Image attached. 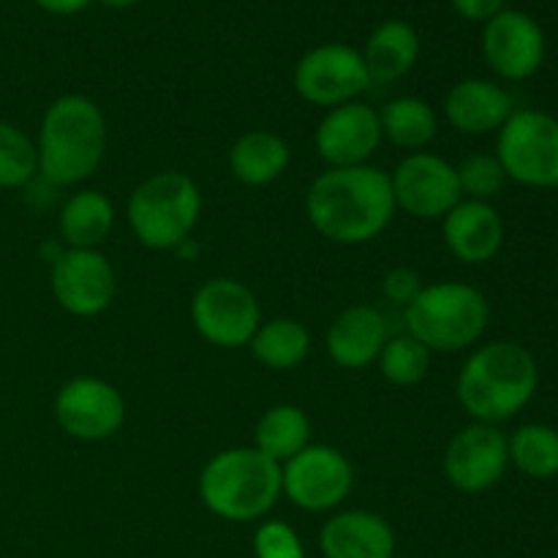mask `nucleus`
Returning <instances> with one entry per match:
<instances>
[{"label": "nucleus", "instance_id": "f257e3e1", "mask_svg": "<svg viewBox=\"0 0 558 558\" xmlns=\"http://www.w3.org/2000/svg\"><path fill=\"white\" fill-rule=\"evenodd\" d=\"M390 172L379 167L325 169L305 194L311 227L336 245H363L379 238L396 218Z\"/></svg>", "mask_w": 558, "mask_h": 558}, {"label": "nucleus", "instance_id": "f03ea898", "mask_svg": "<svg viewBox=\"0 0 558 558\" xmlns=\"http://www.w3.org/2000/svg\"><path fill=\"white\" fill-rule=\"evenodd\" d=\"M38 178L54 189L93 178L107 153V118L93 98L69 93L54 98L38 125Z\"/></svg>", "mask_w": 558, "mask_h": 558}, {"label": "nucleus", "instance_id": "7ed1b4c3", "mask_svg": "<svg viewBox=\"0 0 558 558\" xmlns=\"http://www.w3.org/2000/svg\"><path fill=\"white\" fill-rule=\"evenodd\" d=\"M539 385L534 354L515 341L474 349L458 374V403L474 423L496 425L529 407Z\"/></svg>", "mask_w": 558, "mask_h": 558}, {"label": "nucleus", "instance_id": "20e7f679", "mask_svg": "<svg viewBox=\"0 0 558 558\" xmlns=\"http://www.w3.org/2000/svg\"><path fill=\"white\" fill-rule=\"evenodd\" d=\"M199 499L221 521H262L281 499V463L256 447L221 450L202 469Z\"/></svg>", "mask_w": 558, "mask_h": 558}, {"label": "nucleus", "instance_id": "39448f33", "mask_svg": "<svg viewBox=\"0 0 558 558\" xmlns=\"http://www.w3.org/2000/svg\"><path fill=\"white\" fill-rule=\"evenodd\" d=\"M407 332L430 354H452L472 349L490 322L488 298L463 281H439L420 289L403 308Z\"/></svg>", "mask_w": 558, "mask_h": 558}, {"label": "nucleus", "instance_id": "423d86ee", "mask_svg": "<svg viewBox=\"0 0 558 558\" xmlns=\"http://www.w3.org/2000/svg\"><path fill=\"white\" fill-rule=\"evenodd\" d=\"M125 216L140 245L150 251H174L183 240L194 238L202 216V191L178 169L156 172L131 191Z\"/></svg>", "mask_w": 558, "mask_h": 558}, {"label": "nucleus", "instance_id": "0eeeda50", "mask_svg": "<svg viewBox=\"0 0 558 558\" xmlns=\"http://www.w3.org/2000/svg\"><path fill=\"white\" fill-rule=\"evenodd\" d=\"M496 158L507 180L529 189L558 185V120L539 109H518L499 129Z\"/></svg>", "mask_w": 558, "mask_h": 558}, {"label": "nucleus", "instance_id": "6e6552de", "mask_svg": "<svg viewBox=\"0 0 558 558\" xmlns=\"http://www.w3.org/2000/svg\"><path fill=\"white\" fill-rule=\"evenodd\" d=\"M191 322L218 349L248 347L262 325V305L254 289L234 278H213L191 300Z\"/></svg>", "mask_w": 558, "mask_h": 558}, {"label": "nucleus", "instance_id": "1a4fd4ad", "mask_svg": "<svg viewBox=\"0 0 558 558\" xmlns=\"http://www.w3.org/2000/svg\"><path fill=\"white\" fill-rule=\"evenodd\" d=\"M354 488V466L338 447L308 445L281 463V496L305 512H330Z\"/></svg>", "mask_w": 558, "mask_h": 558}, {"label": "nucleus", "instance_id": "9d476101", "mask_svg": "<svg viewBox=\"0 0 558 558\" xmlns=\"http://www.w3.org/2000/svg\"><path fill=\"white\" fill-rule=\"evenodd\" d=\"M294 90L314 107H341L360 101L371 82L363 52L349 44H322L308 49L294 65Z\"/></svg>", "mask_w": 558, "mask_h": 558}, {"label": "nucleus", "instance_id": "9b49d317", "mask_svg": "<svg viewBox=\"0 0 558 558\" xmlns=\"http://www.w3.org/2000/svg\"><path fill=\"white\" fill-rule=\"evenodd\" d=\"M390 185L396 207L420 221H441L463 199L456 167L428 150L401 158L390 172Z\"/></svg>", "mask_w": 558, "mask_h": 558}, {"label": "nucleus", "instance_id": "f8f14e48", "mask_svg": "<svg viewBox=\"0 0 558 558\" xmlns=\"http://www.w3.org/2000/svg\"><path fill=\"white\" fill-rule=\"evenodd\" d=\"M54 420L76 441H107L123 428L125 398L98 376H76L54 396Z\"/></svg>", "mask_w": 558, "mask_h": 558}, {"label": "nucleus", "instance_id": "ddd939ff", "mask_svg": "<svg viewBox=\"0 0 558 558\" xmlns=\"http://www.w3.org/2000/svg\"><path fill=\"white\" fill-rule=\"evenodd\" d=\"M49 289L65 314L93 319L112 305L118 276L101 251L65 248L49 267Z\"/></svg>", "mask_w": 558, "mask_h": 558}, {"label": "nucleus", "instance_id": "4468645a", "mask_svg": "<svg viewBox=\"0 0 558 558\" xmlns=\"http://www.w3.org/2000/svg\"><path fill=\"white\" fill-rule=\"evenodd\" d=\"M510 445L496 425L472 423L458 430L447 445L441 469L452 488L461 494H485L507 472Z\"/></svg>", "mask_w": 558, "mask_h": 558}, {"label": "nucleus", "instance_id": "2eb2a0df", "mask_svg": "<svg viewBox=\"0 0 558 558\" xmlns=\"http://www.w3.org/2000/svg\"><path fill=\"white\" fill-rule=\"evenodd\" d=\"M379 112L363 101H349L327 109L314 131L316 156L327 169L363 167L376 156L381 145Z\"/></svg>", "mask_w": 558, "mask_h": 558}, {"label": "nucleus", "instance_id": "dca6fc26", "mask_svg": "<svg viewBox=\"0 0 558 558\" xmlns=\"http://www.w3.org/2000/svg\"><path fill=\"white\" fill-rule=\"evenodd\" d=\"M483 54L496 76L523 82L539 71L545 60V33L534 16L505 9L485 22Z\"/></svg>", "mask_w": 558, "mask_h": 558}, {"label": "nucleus", "instance_id": "f3484780", "mask_svg": "<svg viewBox=\"0 0 558 558\" xmlns=\"http://www.w3.org/2000/svg\"><path fill=\"white\" fill-rule=\"evenodd\" d=\"M441 238L463 265H488L505 245V221L490 202L461 199L441 218Z\"/></svg>", "mask_w": 558, "mask_h": 558}, {"label": "nucleus", "instance_id": "a211bd4d", "mask_svg": "<svg viewBox=\"0 0 558 558\" xmlns=\"http://www.w3.org/2000/svg\"><path fill=\"white\" fill-rule=\"evenodd\" d=\"M387 319L374 305H349L327 327L325 347L332 363L347 371H363L376 363L385 349Z\"/></svg>", "mask_w": 558, "mask_h": 558}, {"label": "nucleus", "instance_id": "6ab92c4d", "mask_svg": "<svg viewBox=\"0 0 558 558\" xmlns=\"http://www.w3.org/2000/svg\"><path fill=\"white\" fill-rule=\"evenodd\" d=\"M325 558H392L398 539L387 518L371 510H343L319 532Z\"/></svg>", "mask_w": 558, "mask_h": 558}, {"label": "nucleus", "instance_id": "aec40b11", "mask_svg": "<svg viewBox=\"0 0 558 558\" xmlns=\"http://www.w3.org/2000/svg\"><path fill=\"white\" fill-rule=\"evenodd\" d=\"M515 112L512 96L501 85L480 76L456 82L445 96V118L456 131L469 136L494 134Z\"/></svg>", "mask_w": 558, "mask_h": 558}, {"label": "nucleus", "instance_id": "412c9836", "mask_svg": "<svg viewBox=\"0 0 558 558\" xmlns=\"http://www.w3.org/2000/svg\"><path fill=\"white\" fill-rule=\"evenodd\" d=\"M227 161L234 180L251 185V189H262V185L276 183L287 172L292 150H289L287 140L278 136L276 131L254 129L234 140Z\"/></svg>", "mask_w": 558, "mask_h": 558}, {"label": "nucleus", "instance_id": "4be33fe9", "mask_svg": "<svg viewBox=\"0 0 558 558\" xmlns=\"http://www.w3.org/2000/svg\"><path fill=\"white\" fill-rule=\"evenodd\" d=\"M420 58V38L409 22L387 20L368 36L363 49L365 69H368L371 82L390 85V82L403 80L414 69Z\"/></svg>", "mask_w": 558, "mask_h": 558}, {"label": "nucleus", "instance_id": "5701e85b", "mask_svg": "<svg viewBox=\"0 0 558 558\" xmlns=\"http://www.w3.org/2000/svg\"><path fill=\"white\" fill-rule=\"evenodd\" d=\"M114 227V205L96 189H82L63 202L58 216V232L65 248H90L107 243Z\"/></svg>", "mask_w": 558, "mask_h": 558}, {"label": "nucleus", "instance_id": "b1692460", "mask_svg": "<svg viewBox=\"0 0 558 558\" xmlns=\"http://www.w3.org/2000/svg\"><path fill=\"white\" fill-rule=\"evenodd\" d=\"M248 352L262 368L292 371L311 354V332L303 322L289 319V316L267 319L251 338Z\"/></svg>", "mask_w": 558, "mask_h": 558}, {"label": "nucleus", "instance_id": "393cba45", "mask_svg": "<svg viewBox=\"0 0 558 558\" xmlns=\"http://www.w3.org/2000/svg\"><path fill=\"white\" fill-rule=\"evenodd\" d=\"M376 112H379L381 136L401 150H425L439 131V118H436L434 107L417 96L392 98Z\"/></svg>", "mask_w": 558, "mask_h": 558}, {"label": "nucleus", "instance_id": "a878e982", "mask_svg": "<svg viewBox=\"0 0 558 558\" xmlns=\"http://www.w3.org/2000/svg\"><path fill=\"white\" fill-rule=\"evenodd\" d=\"M311 445V420L294 403H276L254 428V447L276 463H287Z\"/></svg>", "mask_w": 558, "mask_h": 558}, {"label": "nucleus", "instance_id": "bb28decb", "mask_svg": "<svg viewBox=\"0 0 558 558\" xmlns=\"http://www.w3.org/2000/svg\"><path fill=\"white\" fill-rule=\"evenodd\" d=\"M510 463L532 480L558 477V430L543 423H529L507 439Z\"/></svg>", "mask_w": 558, "mask_h": 558}, {"label": "nucleus", "instance_id": "cd10ccee", "mask_svg": "<svg viewBox=\"0 0 558 558\" xmlns=\"http://www.w3.org/2000/svg\"><path fill=\"white\" fill-rule=\"evenodd\" d=\"M38 174L36 142L20 125L0 120V189H27Z\"/></svg>", "mask_w": 558, "mask_h": 558}, {"label": "nucleus", "instance_id": "c85d7f7f", "mask_svg": "<svg viewBox=\"0 0 558 558\" xmlns=\"http://www.w3.org/2000/svg\"><path fill=\"white\" fill-rule=\"evenodd\" d=\"M379 374L396 387H414L428 376L430 352L407 332V336L387 338L379 354Z\"/></svg>", "mask_w": 558, "mask_h": 558}, {"label": "nucleus", "instance_id": "c756f323", "mask_svg": "<svg viewBox=\"0 0 558 558\" xmlns=\"http://www.w3.org/2000/svg\"><path fill=\"white\" fill-rule=\"evenodd\" d=\"M456 172L463 199L490 202L494 196L501 194L507 183V174L501 169L499 158L490 156V153H474V156L463 158L456 167Z\"/></svg>", "mask_w": 558, "mask_h": 558}, {"label": "nucleus", "instance_id": "7c9ffc66", "mask_svg": "<svg viewBox=\"0 0 558 558\" xmlns=\"http://www.w3.org/2000/svg\"><path fill=\"white\" fill-rule=\"evenodd\" d=\"M256 558H305L300 534L283 521H265L254 534Z\"/></svg>", "mask_w": 558, "mask_h": 558}, {"label": "nucleus", "instance_id": "2f4dec72", "mask_svg": "<svg viewBox=\"0 0 558 558\" xmlns=\"http://www.w3.org/2000/svg\"><path fill=\"white\" fill-rule=\"evenodd\" d=\"M420 289H423V278H420V272L412 270V267H392V270L385 272V278H381V294H385L390 303L403 305V308L417 298Z\"/></svg>", "mask_w": 558, "mask_h": 558}, {"label": "nucleus", "instance_id": "473e14b6", "mask_svg": "<svg viewBox=\"0 0 558 558\" xmlns=\"http://www.w3.org/2000/svg\"><path fill=\"white\" fill-rule=\"evenodd\" d=\"M452 9H456V14H461L463 20L488 22L494 20L499 11H505V0H452Z\"/></svg>", "mask_w": 558, "mask_h": 558}, {"label": "nucleus", "instance_id": "72a5a7b5", "mask_svg": "<svg viewBox=\"0 0 558 558\" xmlns=\"http://www.w3.org/2000/svg\"><path fill=\"white\" fill-rule=\"evenodd\" d=\"M41 11L47 14H58V16H71V14H80L85 11L93 0H33Z\"/></svg>", "mask_w": 558, "mask_h": 558}, {"label": "nucleus", "instance_id": "f704fd0d", "mask_svg": "<svg viewBox=\"0 0 558 558\" xmlns=\"http://www.w3.org/2000/svg\"><path fill=\"white\" fill-rule=\"evenodd\" d=\"M172 254L178 256L180 262H196L202 254V245L196 243V238H189V240H183V243H180Z\"/></svg>", "mask_w": 558, "mask_h": 558}, {"label": "nucleus", "instance_id": "c9c22d12", "mask_svg": "<svg viewBox=\"0 0 558 558\" xmlns=\"http://www.w3.org/2000/svg\"><path fill=\"white\" fill-rule=\"evenodd\" d=\"M63 251H65V245L60 243V240H49V243H44L41 248H38V254H41V259L52 267L54 262L60 259V254H63Z\"/></svg>", "mask_w": 558, "mask_h": 558}, {"label": "nucleus", "instance_id": "e433bc0d", "mask_svg": "<svg viewBox=\"0 0 558 558\" xmlns=\"http://www.w3.org/2000/svg\"><path fill=\"white\" fill-rule=\"evenodd\" d=\"M104 5H109V9H131V5H136L140 0H101Z\"/></svg>", "mask_w": 558, "mask_h": 558}]
</instances>
